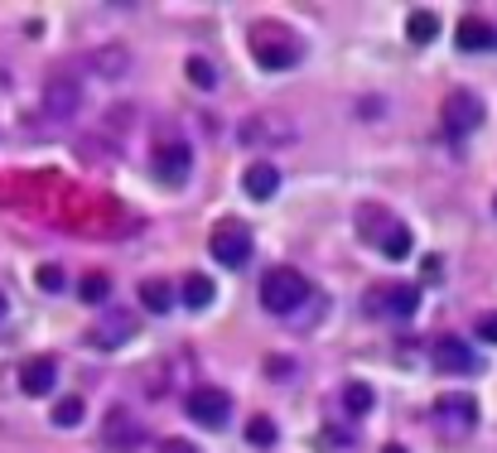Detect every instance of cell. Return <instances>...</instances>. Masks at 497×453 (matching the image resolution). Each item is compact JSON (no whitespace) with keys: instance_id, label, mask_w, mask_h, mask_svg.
Here are the masks:
<instances>
[{"instance_id":"30","label":"cell","mask_w":497,"mask_h":453,"mask_svg":"<svg viewBox=\"0 0 497 453\" xmlns=\"http://www.w3.org/2000/svg\"><path fill=\"white\" fill-rule=\"evenodd\" d=\"M478 338L497 348V314H483V318H478Z\"/></svg>"},{"instance_id":"25","label":"cell","mask_w":497,"mask_h":453,"mask_svg":"<svg viewBox=\"0 0 497 453\" xmlns=\"http://www.w3.org/2000/svg\"><path fill=\"white\" fill-rule=\"evenodd\" d=\"M358 232L367 236V242H382V236L392 232V218H386V212H372V208H362V212H358Z\"/></svg>"},{"instance_id":"23","label":"cell","mask_w":497,"mask_h":453,"mask_svg":"<svg viewBox=\"0 0 497 453\" xmlns=\"http://www.w3.org/2000/svg\"><path fill=\"white\" fill-rule=\"evenodd\" d=\"M343 405H348V415H367L377 405V391L367 386V381H348V386H343Z\"/></svg>"},{"instance_id":"31","label":"cell","mask_w":497,"mask_h":453,"mask_svg":"<svg viewBox=\"0 0 497 453\" xmlns=\"http://www.w3.org/2000/svg\"><path fill=\"white\" fill-rule=\"evenodd\" d=\"M324 439H328V444H338V449H352V444H358L348 429H324Z\"/></svg>"},{"instance_id":"24","label":"cell","mask_w":497,"mask_h":453,"mask_svg":"<svg viewBox=\"0 0 497 453\" xmlns=\"http://www.w3.org/2000/svg\"><path fill=\"white\" fill-rule=\"evenodd\" d=\"M78 294H82V304H106L112 300V280H106L102 270H92V276H82Z\"/></svg>"},{"instance_id":"7","label":"cell","mask_w":497,"mask_h":453,"mask_svg":"<svg viewBox=\"0 0 497 453\" xmlns=\"http://www.w3.org/2000/svg\"><path fill=\"white\" fill-rule=\"evenodd\" d=\"M483 121H488V106H483V97L473 87H454L444 97V126L454 130V136H473Z\"/></svg>"},{"instance_id":"13","label":"cell","mask_w":497,"mask_h":453,"mask_svg":"<svg viewBox=\"0 0 497 453\" xmlns=\"http://www.w3.org/2000/svg\"><path fill=\"white\" fill-rule=\"evenodd\" d=\"M131 338H136V314L131 309H112V314L87 333L92 348H121V342H131Z\"/></svg>"},{"instance_id":"8","label":"cell","mask_w":497,"mask_h":453,"mask_svg":"<svg viewBox=\"0 0 497 453\" xmlns=\"http://www.w3.org/2000/svg\"><path fill=\"white\" fill-rule=\"evenodd\" d=\"M430 357H435V367H440L444 376H473L478 372V357H473V348L464 338H454V333H444V338H435L430 342Z\"/></svg>"},{"instance_id":"18","label":"cell","mask_w":497,"mask_h":453,"mask_svg":"<svg viewBox=\"0 0 497 453\" xmlns=\"http://www.w3.org/2000/svg\"><path fill=\"white\" fill-rule=\"evenodd\" d=\"M174 300H179V294H174L170 280H145L140 284V309H145V314H170Z\"/></svg>"},{"instance_id":"33","label":"cell","mask_w":497,"mask_h":453,"mask_svg":"<svg viewBox=\"0 0 497 453\" xmlns=\"http://www.w3.org/2000/svg\"><path fill=\"white\" fill-rule=\"evenodd\" d=\"M0 318H5V294H0Z\"/></svg>"},{"instance_id":"6","label":"cell","mask_w":497,"mask_h":453,"mask_svg":"<svg viewBox=\"0 0 497 453\" xmlns=\"http://www.w3.org/2000/svg\"><path fill=\"white\" fill-rule=\"evenodd\" d=\"M184 415L194 424H203V429H222L232 420V396H228V391H218V386H194L184 396Z\"/></svg>"},{"instance_id":"28","label":"cell","mask_w":497,"mask_h":453,"mask_svg":"<svg viewBox=\"0 0 497 453\" xmlns=\"http://www.w3.org/2000/svg\"><path fill=\"white\" fill-rule=\"evenodd\" d=\"M39 290H49V294L63 290V266H54V260H49V266H39Z\"/></svg>"},{"instance_id":"17","label":"cell","mask_w":497,"mask_h":453,"mask_svg":"<svg viewBox=\"0 0 497 453\" xmlns=\"http://www.w3.org/2000/svg\"><path fill=\"white\" fill-rule=\"evenodd\" d=\"M92 68H97L102 78H126L131 73V49H126V44H102V49L92 54Z\"/></svg>"},{"instance_id":"11","label":"cell","mask_w":497,"mask_h":453,"mask_svg":"<svg viewBox=\"0 0 497 453\" xmlns=\"http://www.w3.org/2000/svg\"><path fill=\"white\" fill-rule=\"evenodd\" d=\"M82 106V87H78V78H68V73H54L49 78V87H44V111L54 116V121H68Z\"/></svg>"},{"instance_id":"34","label":"cell","mask_w":497,"mask_h":453,"mask_svg":"<svg viewBox=\"0 0 497 453\" xmlns=\"http://www.w3.org/2000/svg\"><path fill=\"white\" fill-rule=\"evenodd\" d=\"M493 212H497V198H493Z\"/></svg>"},{"instance_id":"1","label":"cell","mask_w":497,"mask_h":453,"mask_svg":"<svg viewBox=\"0 0 497 453\" xmlns=\"http://www.w3.org/2000/svg\"><path fill=\"white\" fill-rule=\"evenodd\" d=\"M252 58L266 73H290V68H300L304 44H300V34H290L286 25L266 20V25H252Z\"/></svg>"},{"instance_id":"26","label":"cell","mask_w":497,"mask_h":453,"mask_svg":"<svg viewBox=\"0 0 497 453\" xmlns=\"http://www.w3.org/2000/svg\"><path fill=\"white\" fill-rule=\"evenodd\" d=\"M82 410H87V405H82L78 396L58 400V405H54V424H58V429H73V424H82Z\"/></svg>"},{"instance_id":"22","label":"cell","mask_w":497,"mask_h":453,"mask_svg":"<svg viewBox=\"0 0 497 453\" xmlns=\"http://www.w3.org/2000/svg\"><path fill=\"white\" fill-rule=\"evenodd\" d=\"M212 280L208 276H188L184 284H179V300H184V309H208L212 304Z\"/></svg>"},{"instance_id":"5","label":"cell","mask_w":497,"mask_h":453,"mask_svg":"<svg viewBox=\"0 0 497 453\" xmlns=\"http://www.w3.org/2000/svg\"><path fill=\"white\" fill-rule=\"evenodd\" d=\"M362 309L367 314H382V318H416L420 314V284L416 280H392V284L367 294Z\"/></svg>"},{"instance_id":"19","label":"cell","mask_w":497,"mask_h":453,"mask_svg":"<svg viewBox=\"0 0 497 453\" xmlns=\"http://www.w3.org/2000/svg\"><path fill=\"white\" fill-rule=\"evenodd\" d=\"M377 246H382V256H386V260H406L410 251H416V236H410V226H406V222H392V232H386Z\"/></svg>"},{"instance_id":"4","label":"cell","mask_w":497,"mask_h":453,"mask_svg":"<svg viewBox=\"0 0 497 453\" xmlns=\"http://www.w3.org/2000/svg\"><path fill=\"white\" fill-rule=\"evenodd\" d=\"M294 126L286 111H252L242 121V130H236V136H242V145H261V150H276V145H294Z\"/></svg>"},{"instance_id":"32","label":"cell","mask_w":497,"mask_h":453,"mask_svg":"<svg viewBox=\"0 0 497 453\" xmlns=\"http://www.w3.org/2000/svg\"><path fill=\"white\" fill-rule=\"evenodd\" d=\"M382 453H406V449H401V444H386V449H382Z\"/></svg>"},{"instance_id":"10","label":"cell","mask_w":497,"mask_h":453,"mask_svg":"<svg viewBox=\"0 0 497 453\" xmlns=\"http://www.w3.org/2000/svg\"><path fill=\"white\" fill-rule=\"evenodd\" d=\"M102 439H106V449H112V453H131L140 439H145V429L136 424L131 410L116 405V410H106V420H102Z\"/></svg>"},{"instance_id":"27","label":"cell","mask_w":497,"mask_h":453,"mask_svg":"<svg viewBox=\"0 0 497 453\" xmlns=\"http://www.w3.org/2000/svg\"><path fill=\"white\" fill-rule=\"evenodd\" d=\"M184 68H188V78H194L203 92H212V87H218V73H212V63H208V58H188Z\"/></svg>"},{"instance_id":"15","label":"cell","mask_w":497,"mask_h":453,"mask_svg":"<svg viewBox=\"0 0 497 453\" xmlns=\"http://www.w3.org/2000/svg\"><path fill=\"white\" fill-rule=\"evenodd\" d=\"M54 386H58V362L54 357H34V362L20 367V391H25V396H49Z\"/></svg>"},{"instance_id":"14","label":"cell","mask_w":497,"mask_h":453,"mask_svg":"<svg viewBox=\"0 0 497 453\" xmlns=\"http://www.w3.org/2000/svg\"><path fill=\"white\" fill-rule=\"evenodd\" d=\"M454 44L464 54H493L497 49V29L483 15H464V20H459V29H454Z\"/></svg>"},{"instance_id":"16","label":"cell","mask_w":497,"mask_h":453,"mask_svg":"<svg viewBox=\"0 0 497 453\" xmlns=\"http://www.w3.org/2000/svg\"><path fill=\"white\" fill-rule=\"evenodd\" d=\"M242 188H246V198H256V202H266V198H276V188H280V169L276 164H252V169L242 174Z\"/></svg>"},{"instance_id":"3","label":"cell","mask_w":497,"mask_h":453,"mask_svg":"<svg viewBox=\"0 0 497 453\" xmlns=\"http://www.w3.org/2000/svg\"><path fill=\"white\" fill-rule=\"evenodd\" d=\"M208 246H212V260H218L222 270H242L246 260H252V226H246L242 218H222L218 226H212V236H208Z\"/></svg>"},{"instance_id":"21","label":"cell","mask_w":497,"mask_h":453,"mask_svg":"<svg viewBox=\"0 0 497 453\" xmlns=\"http://www.w3.org/2000/svg\"><path fill=\"white\" fill-rule=\"evenodd\" d=\"M246 444L252 449H276L280 444L276 420H270V415H252V420H246Z\"/></svg>"},{"instance_id":"2","label":"cell","mask_w":497,"mask_h":453,"mask_svg":"<svg viewBox=\"0 0 497 453\" xmlns=\"http://www.w3.org/2000/svg\"><path fill=\"white\" fill-rule=\"evenodd\" d=\"M304 300H310V280H304L294 266H276V270L261 276V309L266 314L290 318V314H300Z\"/></svg>"},{"instance_id":"20","label":"cell","mask_w":497,"mask_h":453,"mask_svg":"<svg viewBox=\"0 0 497 453\" xmlns=\"http://www.w3.org/2000/svg\"><path fill=\"white\" fill-rule=\"evenodd\" d=\"M406 39L410 44H435L440 39V15H435V10H416V15L406 20Z\"/></svg>"},{"instance_id":"9","label":"cell","mask_w":497,"mask_h":453,"mask_svg":"<svg viewBox=\"0 0 497 453\" xmlns=\"http://www.w3.org/2000/svg\"><path fill=\"white\" fill-rule=\"evenodd\" d=\"M435 420H440L444 434H473V424H478V400L464 396V391H454V396H440L435 400Z\"/></svg>"},{"instance_id":"12","label":"cell","mask_w":497,"mask_h":453,"mask_svg":"<svg viewBox=\"0 0 497 453\" xmlns=\"http://www.w3.org/2000/svg\"><path fill=\"white\" fill-rule=\"evenodd\" d=\"M188 169H194V150H188L184 140H160L155 145V174L164 184H184Z\"/></svg>"},{"instance_id":"29","label":"cell","mask_w":497,"mask_h":453,"mask_svg":"<svg viewBox=\"0 0 497 453\" xmlns=\"http://www.w3.org/2000/svg\"><path fill=\"white\" fill-rule=\"evenodd\" d=\"M160 453H198L194 439H160Z\"/></svg>"}]
</instances>
